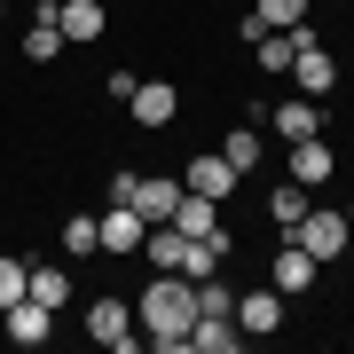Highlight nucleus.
Masks as SVG:
<instances>
[{"label": "nucleus", "instance_id": "obj_13", "mask_svg": "<svg viewBox=\"0 0 354 354\" xmlns=\"http://www.w3.org/2000/svg\"><path fill=\"white\" fill-rule=\"evenodd\" d=\"M189 354H244L236 315H197V323H189Z\"/></svg>", "mask_w": 354, "mask_h": 354}, {"label": "nucleus", "instance_id": "obj_20", "mask_svg": "<svg viewBox=\"0 0 354 354\" xmlns=\"http://www.w3.org/2000/svg\"><path fill=\"white\" fill-rule=\"evenodd\" d=\"M252 55H260V71H291V55H299V24H291V32H260Z\"/></svg>", "mask_w": 354, "mask_h": 354}, {"label": "nucleus", "instance_id": "obj_23", "mask_svg": "<svg viewBox=\"0 0 354 354\" xmlns=\"http://www.w3.org/2000/svg\"><path fill=\"white\" fill-rule=\"evenodd\" d=\"M197 315H236V291L221 283V268H213V276H197Z\"/></svg>", "mask_w": 354, "mask_h": 354}, {"label": "nucleus", "instance_id": "obj_2", "mask_svg": "<svg viewBox=\"0 0 354 354\" xmlns=\"http://www.w3.org/2000/svg\"><path fill=\"white\" fill-rule=\"evenodd\" d=\"M87 339H95V346H111V354H134V346H142V323H134V307L118 299V291L87 299Z\"/></svg>", "mask_w": 354, "mask_h": 354}, {"label": "nucleus", "instance_id": "obj_4", "mask_svg": "<svg viewBox=\"0 0 354 354\" xmlns=\"http://www.w3.org/2000/svg\"><path fill=\"white\" fill-rule=\"evenodd\" d=\"M291 244H307V252H315V268L346 260V213H339V205H307V221L291 228Z\"/></svg>", "mask_w": 354, "mask_h": 354}, {"label": "nucleus", "instance_id": "obj_14", "mask_svg": "<svg viewBox=\"0 0 354 354\" xmlns=\"http://www.w3.org/2000/svg\"><path fill=\"white\" fill-rule=\"evenodd\" d=\"M55 55H64V24H55V0H39L24 32V64H55Z\"/></svg>", "mask_w": 354, "mask_h": 354}, {"label": "nucleus", "instance_id": "obj_28", "mask_svg": "<svg viewBox=\"0 0 354 354\" xmlns=\"http://www.w3.org/2000/svg\"><path fill=\"white\" fill-rule=\"evenodd\" d=\"M346 8H354V0H346Z\"/></svg>", "mask_w": 354, "mask_h": 354}, {"label": "nucleus", "instance_id": "obj_9", "mask_svg": "<svg viewBox=\"0 0 354 354\" xmlns=\"http://www.w3.org/2000/svg\"><path fill=\"white\" fill-rule=\"evenodd\" d=\"M174 205H181V174H134V213L142 221H174Z\"/></svg>", "mask_w": 354, "mask_h": 354}, {"label": "nucleus", "instance_id": "obj_11", "mask_svg": "<svg viewBox=\"0 0 354 354\" xmlns=\"http://www.w3.org/2000/svg\"><path fill=\"white\" fill-rule=\"evenodd\" d=\"M330 174H339V158H330V142H323V134L291 142V181H299V189H323Z\"/></svg>", "mask_w": 354, "mask_h": 354}, {"label": "nucleus", "instance_id": "obj_10", "mask_svg": "<svg viewBox=\"0 0 354 354\" xmlns=\"http://www.w3.org/2000/svg\"><path fill=\"white\" fill-rule=\"evenodd\" d=\"M268 283H276L283 299H299V291L315 283V252H307V244H291V236H283V252L268 260Z\"/></svg>", "mask_w": 354, "mask_h": 354}, {"label": "nucleus", "instance_id": "obj_27", "mask_svg": "<svg viewBox=\"0 0 354 354\" xmlns=\"http://www.w3.org/2000/svg\"><path fill=\"white\" fill-rule=\"evenodd\" d=\"M0 16H8V0H0Z\"/></svg>", "mask_w": 354, "mask_h": 354}, {"label": "nucleus", "instance_id": "obj_21", "mask_svg": "<svg viewBox=\"0 0 354 354\" xmlns=\"http://www.w3.org/2000/svg\"><path fill=\"white\" fill-rule=\"evenodd\" d=\"M64 252H71V260H95V252H102V221H95V213H71V221H64Z\"/></svg>", "mask_w": 354, "mask_h": 354}, {"label": "nucleus", "instance_id": "obj_22", "mask_svg": "<svg viewBox=\"0 0 354 354\" xmlns=\"http://www.w3.org/2000/svg\"><path fill=\"white\" fill-rule=\"evenodd\" d=\"M252 16L268 32H291V24H307V0H252Z\"/></svg>", "mask_w": 354, "mask_h": 354}, {"label": "nucleus", "instance_id": "obj_5", "mask_svg": "<svg viewBox=\"0 0 354 354\" xmlns=\"http://www.w3.org/2000/svg\"><path fill=\"white\" fill-rule=\"evenodd\" d=\"M236 181H244V174H236V165H228L221 150H197V158H189V174H181V189H189V197L228 205V197H236Z\"/></svg>", "mask_w": 354, "mask_h": 354}, {"label": "nucleus", "instance_id": "obj_26", "mask_svg": "<svg viewBox=\"0 0 354 354\" xmlns=\"http://www.w3.org/2000/svg\"><path fill=\"white\" fill-rule=\"evenodd\" d=\"M346 252H354V213H346Z\"/></svg>", "mask_w": 354, "mask_h": 354}, {"label": "nucleus", "instance_id": "obj_17", "mask_svg": "<svg viewBox=\"0 0 354 354\" xmlns=\"http://www.w3.org/2000/svg\"><path fill=\"white\" fill-rule=\"evenodd\" d=\"M276 134H283V142H307V134H323V102H315V95H291L283 111H276Z\"/></svg>", "mask_w": 354, "mask_h": 354}, {"label": "nucleus", "instance_id": "obj_7", "mask_svg": "<svg viewBox=\"0 0 354 354\" xmlns=\"http://www.w3.org/2000/svg\"><path fill=\"white\" fill-rule=\"evenodd\" d=\"M174 111H181V95L174 87H165V79H134V95H127V118H134V127H174Z\"/></svg>", "mask_w": 354, "mask_h": 354}, {"label": "nucleus", "instance_id": "obj_12", "mask_svg": "<svg viewBox=\"0 0 354 354\" xmlns=\"http://www.w3.org/2000/svg\"><path fill=\"white\" fill-rule=\"evenodd\" d=\"M142 236H150V221L134 213V205H111V213H102V252H142Z\"/></svg>", "mask_w": 354, "mask_h": 354}, {"label": "nucleus", "instance_id": "obj_8", "mask_svg": "<svg viewBox=\"0 0 354 354\" xmlns=\"http://www.w3.org/2000/svg\"><path fill=\"white\" fill-rule=\"evenodd\" d=\"M236 330H244V339H268V330H283V291H276V283L244 291V299H236Z\"/></svg>", "mask_w": 354, "mask_h": 354}, {"label": "nucleus", "instance_id": "obj_24", "mask_svg": "<svg viewBox=\"0 0 354 354\" xmlns=\"http://www.w3.org/2000/svg\"><path fill=\"white\" fill-rule=\"evenodd\" d=\"M221 158L236 165V174H252V165H260V134H252V127H236V134H221Z\"/></svg>", "mask_w": 354, "mask_h": 354}, {"label": "nucleus", "instance_id": "obj_15", "mask_svg": "<svg viewBox=\"0 0 354 354\" xmlns=\"http://www.w3.org/2000/svg\"><path fill=\"white\" fill-rule=\"evenodd\" d=\"M174 228H181V236H228V228H221V205L213 197H189V189H181V205H174Z\"/></svg>", "mask_w": 354, "mask_h": 354}, {"label": "nucleus", "instance_id": "obj_3", "mask_svg": "<svg viewBox=\"0 0 354 354\" xmlns=\"http://www.w3.org/2000/svg\"><path fill=\"white\" fill-rule=\"evenodd\" d=\"M291 87L299 95H315V102H330V87H339V55L315 39V24H299V55H291Z\"/></svg>", "mask_w": 354, "mask_h": 354}, {"label": "nucleus", "instance_id": "obj_6", "mask_svg": "<svg viewBox=\"0 0 354 354\" xmlns=\"http://www.w3.org/2000/svg\"><path fill=\"white\" fill-rule=\"evenodd\" d=\"M0 330H8V346H48L55 339V307H39V299H16V307H0Z\"/></svg>", "mask_w": 354, "mask_h": 354}, {"label": "nucleus", "instance_id": "obj_19", "mask_svg": "<svg viewBox=\"0 0 354 354\" xmlns=\"http://www.w3.org/2000/svg\"><path fill=\"white\" fill-rule=\"evenodd\" d=\"M24 299H39V307H55V315H64V299H71V268H32Z\"/></svg>", "mask_w": 354, "mask_h": 354}, {"label": "nucleus", "instance_id": "obj_16", "mask_svg": "<svg viewBox=\"0 0 354 354\" xmlns=\"http://www.w3.org/2000/svg\"><path fill=\"white\" fill-rule=\"evenodd\" d=\"M55 24H64V39H102V0H55Z\"/></svg>", "mask_w": 354, "mask_h": 354}, {"label": "nucleus", "instance_id": "obj_1", "mask_svg": "<svg viewBox=\"0 0 354 354\" xmlns=\"http://www.w3.org/2000/svg\"><path fill=\"white\" fill-rule=\"evenodd\" d=\"M134 323H142V339H150L158 354H189V323H197V283L189 276H158L142 283V299H134Z\"/></svg>", "mask_w": 354, "mask_h": 354}, {"label": "nucleus", "instance_id": "obj_18", "mask_svg": "<svg viewBox=\"0 0 354 354\" xmlns=\"http://www.w3.org/2000/svg\"><path fill=\"white\" fill-rule=\"evenodd\" d=\"M307 205H315V189H299V181H283V189H276V197H268V221H276V228H283V236H291V228H299V221H307Z\"/></svg>", "mask_w": 354, "mask_h": 354}, {"label": "nucleus", "instance_id": "obj_25", "mask_svg": "<svg viewBox=\"0 0 354 354\" xmlns=\"http://www.w3.org/2000/svg\"><path fill=\"white\" fill-rule=\"evenodd\" d=\"M24 283H32V260H8V252H0V307L24 299Z\"/></svg>", "mask_w": 354, "mask_h": 354}]
</instances>
